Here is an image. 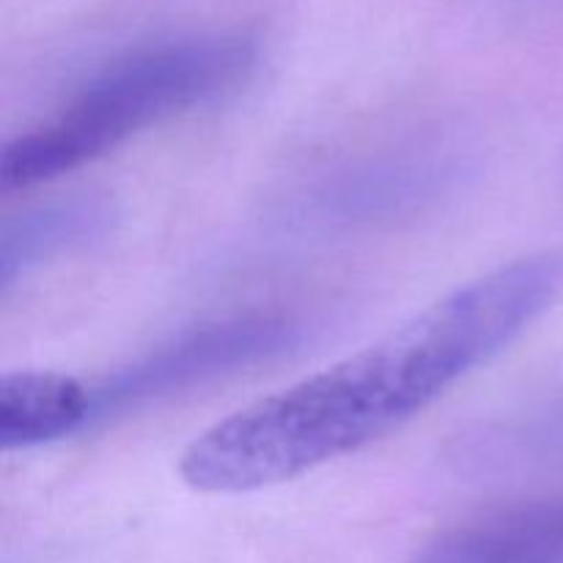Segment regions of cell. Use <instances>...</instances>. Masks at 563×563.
I'll return each instance as SVG.
<instances>
[{
  "label": "cell",
  "instance_id": "6da1fadb",
  "mask_svg": "<svg viewBox=\"0 0 563 563\" xmlns=\"http://www.w3.org/2000/svg\"><path fill=\"white\" fill-rule=\"evenodd\" d=\"M561 291L559 253L500 264L355 355L209 427L181 454V478L196 493L242 495L355 454L493 361Z\"/></svg>",
  "mask_w": 563,
  "mask_h": 563
},
{
  "label": "cell",
  "instance_id": "7a4b0ae2",
  "mask_svg": "<svg viewBox=\"0 0 563 563\" xmlns=\"http://www.w3.org/2000/svg\"><path fill=\"white\" fill-rule=\"evenodd\" d=\"M256 64L242 36H192L115 60L47 124L0 148V190L44 185L113 152L148 126L234 91Z\"/></svg>",
  "mask_w": 563,
  "mask_h": 563
},
{
  "label": "cell",
  "instance_id": "3957f363",
  "mask_svg": "<svg viewBox=\"0 0 563 563\" xmlns=\"http://www.w3.org/2000/svg\"><path fill=\"white\" fill-rule=\"evenodd\" d=\"M306 319L280 308L229 313L185 330L91 388L93 418L137 410L181 390L289 355L306 341Z\"/></svg>",
  "mask_w": 563,
  "mask_h": 563
},
{
  "label": "cell",
  "instance_id": "277c9868",
  "mask_svg": "<svg viewBox=\"0 0 563 563\" xmlns=\"http://www.w3.org/2000/svg\"><path fill=\"white\" fill-rule=\"evenodd\" d=\"M412 563H563V495L451 528Z\"/></svg>",
  "mask_w": 563,
  "mask_h": 563
},
{
  "label": "cell",
  "instance_id": "5b68a950",
  "mask_svg": "<svg viewBox=\"0 0 563 563\" xmlns=\"http://www.w3.org/2000/svg\"><path fill=\"white\" fill-rule=\"evenodd\" d=\"M115 207L104 196H71L25 209L0 229V286L9 289L27 273L82 251L110 234Z\"/></svg>",
  "mask_w": 563,
  "mask_h": 563
},
{
  "label": "cell",
  "instance_id": "8992f818",
  "mask_svg": "<svg viewBox=\"0 0 563 563\" xmlns=\"http://www.w3.org/2000/svg\"><path fill=\"white\" fill-rule=\"evenodd\" d=\"M93 421L91 388L60 372H11L0 377V449H36Z\"/></svg>",
  "mask_w": 563,
  "mask_h": 563
}]
</instances>
